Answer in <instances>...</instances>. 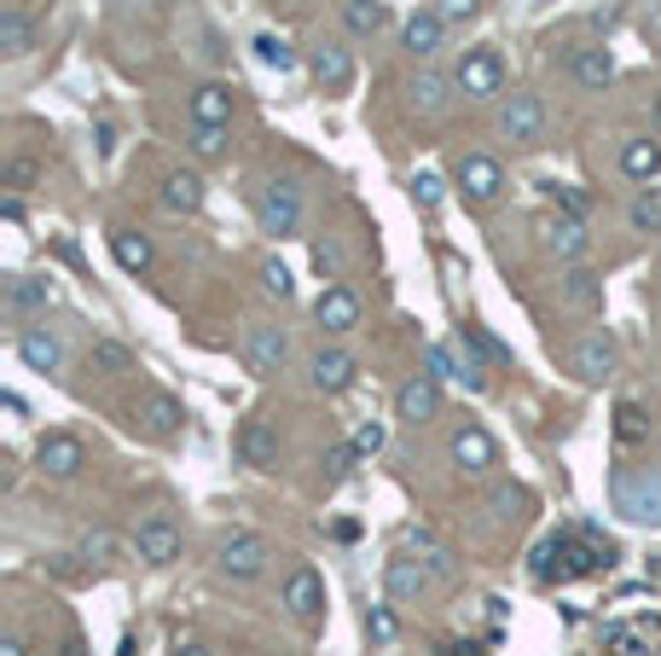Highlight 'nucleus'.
<instances>
[{
  "mask_svg": "<svg viewBox=\"0 0 661 656\" xmlns=\"http://www.w3.org/2000/svg\"><path fill=\"white\" fill-rule=\"evenodd\" d=\"M615 564V541H598L592 529L581 534H557L534 552V581H581L592 569H609Z\"/></svg>",
  "mask_w": 661,
  "mask_h": 656,
  "instance_id": "obj_1",
  "label": "nucleus"
},
{
  "mask_svg": "<svg viewBox=\"0 0 661 656\" xmlns=\"http://www.w3.org/2000/svg\"><path fill=\"white\" fill-rule=\"evenodd\" d=\"M615 512H626L633 523H661V465L615 470Z\"/></svg>",
  "mask_w": 661,
  "mask_h": 656,
  "instance_id": "obj_2",
  "label": "nucleus"
},
{
  "mask_svg": "<svg viewBox=\"0 0 661 656\" xmlns=\"http://www.w3.org/2000/svg\"><path fill=\"white\" fill-rule=\"evenodd\" d=\"M244 366L256 378H279L284 366H291V338H284L279 326H267V319H250L244 326Z\"/></svg>",
  "mask_w": 661,
  "mask_h": 656,
  "instance_id": "obj_3",
  "label": "nucleus"
},
{
  "mask_svg": "<svg viewBox=\"0 0 661 656\" xmlns=\"http://www.w3.org/2000/svg\"><path fill=\"white\" fill-rule=\"evenodd\" d=\"M256 222H262V232H274V239H296V232H302V192L291 187V180H274V187H262Z\"/></svg>",
  "mask_w": 661,
  "mask_h": 656,
  "instance_id": "obj_4",
  "label": "nucleus"
},
{
  "mask_svg": "<svg viewBox=\"0 0 661 656\" xmlns=\"http://www.w3.org/2000/svg\"><path fill=\"white\" fill-rule=\"evenodd\" d=\"M220 576H232V581H256L267 564H274V546L262 541V534H250V529H239V534H227L220 541Z\"/></svg>",
  "mask_w": 661,
  "mask_h": 656,
  "instance_id": "obj_5",
  "label": "nucleus"
},
{
  "mask_svg": "<svg viewBox=\"0 0 661 656\" xmlns=\"http://www.w3.org/2000/svg\"><path fill=\"white\" fill-rule=\"evenodd\" d=\"M459 93L465 99H499L505 93V59L494 47H470L459 59Z\"/></svg>",
  "mask_w": 661,
  "mask_h": 656,
  "instance_id": "obj_6",
  "label": "nucleus"
},
{
  "mask_svg": "<svg viewBox=\"0 0 661 656\" xmlns=\"http://www.w3.org/2000/svg\"><path fill=\"white\" fill-rule=\"evenodd\" d=\"M494 128L505 134V140H517V146H534L539 134H546V105H539V93H511L499 105Z\"/></svg>",
  "mask_w": 661,
  "mask_h": 656,
  "instance_id": "obj_7",
  "label": "nucleus"
},
{
  "mask_svg": "<svg viewBox=\"0 0 661 656\" xmlns=\"http://www.w3.org/2000/svg\"><path fill=\"white\" fill-rule=\"evenodd\" d=\"M81 465H88V447H81L71 430H53V436H41V442H36V470H41V477L71 482V477H81Z\"/></svg>",
  "mask_w": 661,
  "mask_h": 656,
  "instance_id": "obj_8",
  "label": "nucleus"
},
{
  "mask_svg": "<svg viewBox=\"0 0 661 656\" xmlns=\"http://www.w3.org/2000/svg\"><path fill=\"white\" fill-rule=\"evenodd\" d=\"M354 378H360V361H354L348 349H314L308 355V383L319 395H343Z\"/></svg>",
  "mask_w": 661,
  "mask_h": 656,
  "instance_id": "obj_9",
  "label": "nucleus"
},
{
  "mask_svg": "<svg viewBox=\"0 0 661 656\" xmlns=\"http://www.w3.org/2000/svg\"><path fill=\"white\" fill-rule=\"evenodd\" d=\"M447 453H453V465H459L465 477H487L494 459H499L494 436H487L482 425H459V430H453V442H447Z\"/></svg>",
  "mask_w": 661,
  "mask_h": 656,
  "instance_id": "obj_10",
  "label": "nucleus"
},
{
  "mask_svg": "<svg viewBox=\"0 0 661 656\" xmlns=\"http://www.w3.org/2000/svg\"><path fill=\"white\" fill-rule=\"evenodd\" d=\"M539 244L551 250L557 262H581L586 250H592V232H586V222L581 215H551V222H539Z\"/></svg>",
  "mask_w": 661,
  "mask_h": 656,
  "instance_id": "obj_11",
  "label": "nucleus"
},
{
  "mask_svg": "<svg viewBox=\"0 0 661 656\" xmlns=\"http://www.w3.org/2000/svg\"><path fill=\"white\" fill-rule=\"evenodd\" d=\"M435 413H441V378L418 373L395 390V418H406V425H430Z\"/></svg>",
  "mask_w": 661,
  "mask_h": 656,
  "instance_id": "obj_12",
  "label": "nucleus"
},
{
  "mask_svg": "<svg viewBox=\"0 0 661 656\" xmlns=\"http://www.w3.org/2000/svg\"><path fill=\"white\" fill-rule=\"evenodd\" d=\"M459 187L470 204H494V198L505 192V169L487 151H470V157H459Z\"/></svg>",
  "mask_w": 661,
  "mask_h": 656,
  "instance_id": "obj_13",
  "label": "nucleus"
},
{
  "mask_svg": "<svg viewBox=\"0 0 661 656\" xmlns=\"http://www.w3.org/2000/svg\"><path fill=\"white\" fill-rule=\"evenodd\" d=\"M314 319H319V331H331V338H343V331L360 326V297L348 291V285H326L314 302Z\"/></svg>",
  "mask_w": 661,
  "mask_h": 656,
  "instance_id": "obj_14",
  "label": "nucleus"
},
{
  "mask_svg": "<svg viewBox=\"0 0 661 656\" xmlns=\"http://www.w3.org/2000/svg\"><path fill=\"white\" fill-rule=\"evenodd\" d=\"M134 552H140L145 564H175L180 558V529H175V517H145L140 529H134Z\"/></svg>",
  "mask_w": 661,
  "mask_h": 656,
  "instance_id": "obj_15",
  "label": "nucleus"
},
{
  "mask_svg": "<svg viewBox=\"0 0 661 656\" xmlns=\"http://www.w3.org/2000/svg\"><path fill=\"white\" fill-rule=\"evenodd\" d=\"M557 302H563L569 314H598V302H603V279L592 274V267H563L557 274Z\"/></svg>",
  "mask_w": 661,
  "mask_h": 656,
  "instance_id": "obj_16",
  "label": "nucleus"
},
{
  "mask_svg": "<svg viewBox=\"0 0 661 656\" xmlns=\"http://www.w3.org/2000/svg\"><path fill=\"white\" fill-rule=\"evenodd\" d=\"M569 361H574V378L581 383H603L609 373H615V338H609V331H586Z\"/></svg>",
  "mask_w": 661,
  "mask_h": 656,
  "instance_id": "obj_17",
  "label": "nucleus"
},
{
  "mask_svg": "<svg viewBox=\"0 0 661 656\" xmlns=\"http://www.w3.org/2000/svg\"><path fill=\"white\" fill-rule=\"evenodd\" d=\"M430 581L435 576L423 569V558H406V552L383 564V586H389V598H395V604H418L423 593H430Z\"/></svg>",
  "mask_w": 661,
  "mask_h": 656,
  "instance_id": "obj_18",
  "label": "nucleus"
},
{
  "mask_svg": "<svg viewBox=\"0 0 661 656\" xmlns=\"http://www.w3.org/2000/svg\"><path fill=\"white\" fill-rule=\"evenodd\" d=\"M284 610H291L296 621H314L319 610H326V581H319L308 564L291 569V581H284Z\"/></svg>",
  "mask_w": 661,
  "mask_h": 656,
  "instance_id": "obj_19",
  "label": "nucleus"
},
{
  "mask_svg": "<svg viewBox=\"0 0 661 656\" xmlns=\"http://www.w3.org/2000/svg\"><path fill=\"white\" fill-rule=\"evenodd\" d=\"M453 88H459V76L418 71V76H412V111H418V116H447V111H453Z\"/></svg>",
  "mask_w": 661,
  "mask_h": 656,
  "instance_id": "obj_20",
  "label": "nucleus"
},
{
  "mask_svg": "<svg viewBox=\"0 0 661 656\" xmlns=\"http://www.w3.org/2000/svg\"><path fill=\"white\" fill-rule=\"evenodd\" d=\"M18 361L29 366V373H59V366H64V343L53 338V331H41V326H24L18 331Z\"/></svg>",
  "mask_w": 661,
  "mask_h": 656,
  "instance_id": "obj_21",
  "label": "nucleus"
},
{
  "mask_svg": "<svg viewBox=\"0 0 661 656\" xmlns=\"http://www.w3.org/2000/svg\"><path fill=\"white\" fill-rule=\"evenodd\" d=\"M239 459L244 465H256V470H274L279 465V436L267 418H244V430H239Z\"/></svg>",
  "mask_w": 661,
  "mask_h": 656,
  "instance_id": "obj_22",
  "label": "nucleus"
},
{
  "mask_svg": "<svg viewBox=\"0 0 661 656\" xmlns=\"http://www.w3.org/2000/svg\"><path fill=\"white\" fill-rule=\"evenodd\" d=\"M314 76H319V88H331V93L354 88V53L336 41H319L314 47Z\"/></svg>",
  "mask_w": 661,
  "mask_h": 656,
  "instance_id": "obj_23",
  "label": "nucleus"
},
{
  "mask_svg": "<svg viewBox=\"0 0 661 656\" xmlns=\"http://www.w3.org/2000/svg\"><path fill=\"white\" fill-rule=\"evenodd\" d=\"M441 36H447V18H441V12H412L406 29H401V41H406V53H412V59H435Z\"/></svg>",
  "mask_w": 661,
  "mask_h": 656,
  "instance_id": "obj_24",
  "label": "nucleus"
},
{
  "mask_svg": "<svg viewBox=\"0 0 661 656\" xmlns=\"http://www.w3.org/2000/svg\"><path fill=\"white\" fill-rule=\"evenodd\" d=\"M569 76L581 81V88H609V81H615V59H609V47H581V53L569 59Z\"/></svg>",
  "mask_w": 661,
  "mask_h": 656,
  "instance_id": "obj_25",
  "label": "nucleus"
},
{
  "mask_svg": "<svg viewBox=\"0 0 661 656\" xmlns=\"http://www.w3.org/2000/svg\"><path fill=\"white\" fill-rule=\"evenodd\" d=\"M192 123H215V128L232 123V88L227 81H203L192 93Z\"/></svg>",
  "mask_w": 661,
  "mask_h": 656,
  "instance_id": "obj_26",
  "label": "nucleus"
},
{
  "mask_svg": "<svg viewBox=\"0 0 661 656\" xmlns=\"http://www.w3.org/2000/svg\"><path fill=\"white\" fill-rule=\"evenodd\" d=\"M47 302H53V285L36 279V274H12L7 279V308L12 314H41Z\"/></svg>",
  "mask_w": 661,
  "mask_h": 656,
  "instance_id": "obj_27",
  "label": "nucleus"
},
{
  "mask_svg": "<svg viewBox=\"0 0 661 656\" xmlns=\"http://www.w3.org/2000/svg\"><path fill=\"white\" fill-rule=\"evenodd\" d=\"M163 210L168 215H198L203 210V180L186 175V169H175V175L163 180Z\"/></svg>",
  "mask_w": 661,
  "mask_h": 656,
  "instance_id": "obj_28",
  "label": "nucleus"
},
{
  "mask_svg": "<svg viewBox=\"0 0 661 656\" xmlns=\"http://www.w3.org/2000/svg\"><path fill=\"white\" fill-rule=\"evenodd\" d=\"M111 256L123 262L128 274H145L157 250H151V239H145V232H134V227H116V232H111Z\"/></svg>",
  "mask_w": 661,
  "mask_h": 656,
  "instance_id": "obj_29",
  "label": "nucleus"
},
{
  "mask_svg": "<svg viewBox=\"0 0 661 656\" xmlns=\"http://www.w3.org/2000/svg\"><path fill=\"white\" fill-rule=\"evenodd\" d=\"M343 24H348V36L371 41L389 24V7H383V0H343Z\"/></svg>",
  "mask_w": 661,
  "mask_h": 656,
  "instance_id": "obj_30",
  "label": "nucleus"
},
{
  "mask_svg": "<svg viewBox=\"0 0 661 656\" xmlns=\"http://www.w3.org/2000/svg\"><path fill=\"white\" fill-rule=\"evenodd\" d=\"M621 169L633 175V180L661 175V140H626L621 146Z\"/></svg>",
  "mask_w": 661,
  "mask_h": 656,
  "instance_id": "obj_31",
  "label": "nucleus"
},
{
  "mask_svg": "<svg viewBox=\"0 0 661 656\" xmlns=\"http://www.w3.org/2000/svg\"><path fill=\"white\" fill-rule=\"evenodd\" d=\"M626 227L633 232H661V187H638L626 204Z\"/></svg>",
  "mask_w": 661,
  "mask_h": 656,
  "instance_id": "obj_32",
  "label": "nucleus"
},
{
  "mask_svg": "<svg viewBox=\"0 0 661 656\" xmlns=\"http://www.w3.org/2000/svg\"><path fill=\"white\" fill-rule=\"evenodd\" d=\"M0 47H7L12 59H24L29 47H36V24H29L24 12H0Z\"/></svg>",
  "mask_w": 661,
  "mask_h": 656,
  "instance_id": "obj_33",
  "label": "nucleus"
},
{
  "mask_svg": "<svg viewBox=\"0 0 661 656\" xmlns=\"http://www.w3.org/2000/svg\"><path fill=\"white\" fill-rule=\"evenodd\" d=\"M250 47H256V59L267 64V71H296V47L291 41H284V36H274V29H262V36L256 41H250Z\"/></svg>",
  "mask_w": 661,
  "mask_h": 656,
  "instance_id": "obj_34",
  "label": "nucleus"
},
{
  "mask_svg": "<svg viewBox=\"0 0 661 656\" xmlns=\"http://www.w3.org/2000/svg\"><path fill=\"white\" fill-rule=\"evenodd\" d=\"M180 418H186V413H180L175 395H151V401H145V430H151V436H175Z\"/></svg>",
  "mask_w": 661,
  "mask_h": 656,
  "instance_id": "obj_35",
  "label": "nucleus"
},
{
  "mask_svg": "<svg viewBox=\"0 0 661 656\" xmlns=\"http://www.w3.org/2000/svg\"><path fill=\"white\" fill-rule=\"evenodd\" d=\"M412 546H418V558H423V569H430L435 581H447V576H453V552L441 546V541H435L430 529H418V534H412Z\"/></svg>",
  "mask_w": 661,
  "mask_h": 656,
  "instance_id": "obj_36",
  "label": "nucleus"
},
{
  "mask_svg": "<svg viewBox=\"0 0 661 656\" xmlns=\"http://www.w3.org/2000/svg\"><path fill=\"white\" fill-rule=\"evenodd\" d=\"M459 338H465L470 349H476V355H482L487 366H511V349H505V343L494 338V331H482V326H459Z\"/></svg>",
  "mask_w": 661,
  "mask_h": 656,
  "instance_id": "obj_37",
  "label": "nucleus"
},
{
  "mask_svg": "<svg viewBox=\"0 0 661 656\" xmlns=\"http://www.w3.org/2000/svg\"><path fill=\"white\" fill-rule=\"evenodd\" d=\"M615 436H621L626 447L644 442V436H650V413H644L638 401H621V407H615Z\"/></svg>",
  "mask_w": 661,
  "mask_h": 656,
  "instance_id": "obj_38",
  "label": "nucleus"
},
{
  "mask_svg": "<svg viewBox=\"0 0 661 656\" xmlns=\"http://www.w3.org/2000/svg\"><path fill=\"white\" fill-rule=\"evenodd\" d=\"M609 645H621V651H650V645H656V621H626V628H609Z\"/></svg>",
  "mask_w": 661,
  "mask_h": 656,
  "instance_id": "obj_39",
  "label": "nucleus"
},
{
  "mask_svg": "<svg viewBox=\"0 0 661 656\" xmlns=\"http://www.w3.org/2000/svg\"><path fill=\"white\" fill-rule=\"evenodd\" d=\"M116 552H123V541H116L111 529H88V534H81V558H88V564H111Z\"/></svg>",
  "mask_w": 661,
  "mask_h": 656,
  "instance_id": "obj_40",
  "label": "nucleus"
},
{
  "mask_svg": "<svg viewBox=\"0 0 661 656\" xmlns=\"http://www.w3.org/2000/svg\"><path fill=\"white\" fill-rule=\"evenodd\" d=\"M88 366H99V373H128L134 355H128L123 343H111V338H105V343H93V349H88Z\"/></svg>",
  "mask_w": 661,
  "mask_h": 656,
  "instance_id": "obj_41",
  "label": "nucleus"
},
{
  "mask_svg": "<svg viewBox=\"0 0 661 656\" xmlns=\"http://www.w3.org/2000/svg\"><path fill=\"white\" fill-rule=\"evenodd\" d=\"M262 291H267V297H279V302H284V297H291V291H296V279H291V267H284L279 256H267V262H262Z\"/></svg>",
  "mask_w": 661,
  "mask_h": 656,
  "instance_id": "obj_42",
  "label": "nucleus"
},
{
  "mask_svg": "<svg viewBox=\"0 0 661 656\" xmlns=\"http://www.w3.org/2000/svg\"><path fill=\"white\" fill-rule=\"evenodd\" d=\"M354 453H360V459H371V453H383V442H389V430L378 425V418H360V425H354Z\"/></svg>",
  "mask_w": 661,
  "mask_h": 656,
  "instance_id": "obj_43",
  "label": "nucleus"
},
{
  "mask_svg": "<svg viewBox=\"0 0 661 656\" xmlns=\"http://www.w3.org/2000/svg\"><path fill=\"white\" fill-rule=\"evenodd\" d=\"M314 267H319V274H326V279H343V267H348V250L336 244V239H319V244H314Z\"/></svg>",
  "mask_w": 661,
  "mask_h": 656,
  "instance_id": "obj_44",
  "label": "nucleus"
},
{
  "mask_svg": "<svg viewBox=\"0 0 661 656\" xmlns=\"http://www.w3.org/2000/svg\"><path fill=\"white\" fill-rule=\"evenodd\" d=\"M192 151H198L203 163L220 157V151H227V128H215V123H192Z\"/></svg>",
  "mask_w": 661,
  "mask_h": 656,
  "instance_id": "obj_45",
  "label": "nucleus"
},
{
  "mask_svg": "<svg viewBox=\"0 0 661 656\" xmlns=\"http://www.w3.org/2000/svg\"><path fill=\"white\" fill-rule=\"evenodd\" d=\"M412 198H418V210H441V198H447V180L423 169V175L412 180Z\"/></svg>",
  "mask_w": 661,
  "mask_h": 656,
  "instance_id": "obj_46",
  "label": "nucleus"
},
{
  "mask_svg": "<svg viewBox=\"0 0 661 656\" xmlns=\"http://www.w3.org/2000/svg\"><path fill=\"white\" fill-rule=\"evenodd\" d=\"M546 192H551V204L563 210V215H581V222H586V192H581V187H569V180H551Z\"/></svg>",
  "mask_w": 661,
  "mask_h": 656,
  "instance_id": "obj_47",
  "label": "nucleus"
},
{
  "mask_svg": "<svg viewBox=\"0 0 661 656\" xmlns=\"http://www.w3.org/2000/svg\"><path fill=\"white\" fill-rule=\"evenodd\" d=\"M36 180H41V163H36V157H12V163H7V187H12V192H29Z\"/></svg>",
  "mask_w": 661,
  "mask_h": 656,
  "instance_id": "obj_48",
  "label": "nucleus"
},
{
  "mask_svg": "<svg viewBox=\"0 0 661 656\" xmlns=\"http://www.w3.org/2000/svg\"><path fill=\"white\" fill-rule=\"evenodd\" d=\"M366 628H371V639H378V645H395V633H401V628H395V610H383V604L366 616Z\"/></svg>",
  "mask_w": 661,
  "mask_h": 656,
  "instance_id": "obj_49",
  "label": "nucleus"
},
{
  "mask_svg": "<svg viewBox=\"0 0 661 656\" xmlns=\"http://www.w3.org/2000/svg\"><path fill=\"white\" fill-rule=\"evenodd\" d=\"M354 459H360V453H354V442H336V447L326 453V477H331V482H336V477H348V465H354Z\"/></svg>",
  "mask_w": 661,
  "mask_h": 656,
  "instance_id": "obj_50",
  "label": "nucleus"
},
{
  "mask_svg": "<svg viewBox=\"0 0 661 656\" xmlns=\"http://www.w3.org/2000/svg\"><path fill=\"white\" fill-rule=\"evenodd\" d=\"M435 12L447 24H465V18H476V12H482V0H435Z\"/></svg>",
  "mask_w": 661,
  "mask_h": 656,
  "instance_id": "obj_51",
  "label": "nucleus"
},
{
  "mask_svg": "<svg viewBox=\"0 0 661 656\" xmlns=\"http://www.w3.org/2000/svg\"><path fill=\"white\" fill-rule=\"evenodd\" d=\"M517 506H522V488H494V512L499 517H517Z\"/></svg>",
  "mask_w": 661,
  "mask_h": 656,
  "instance_id": "obj_52",
  "label": "nucleus"
},
{
  "mask_svg": "<svg viewBox=\"0 0 661 656\" xmlns=\"http://www.w3.org/2000/svg\"><path fill=\"white\" fill-rule=\"evenodd\" d=\"M168 656H209V645H198V639H175V645H168Z\"/></svg>",
  "mask_w": 661,
  "mask_h": 656,
  "instance_id": "obj_53",
  "label": "nucleus"
},
{
  "mask_svg": "<svg viewBox=\"0 0 661 656\" xmlns=\"http://www.w3.org/2000/svg\"><path fill=\"white\" fill-rule=\"evenodd\" d=\"M0 215H7V222H12V227H18V222H24V204H18V192H12V198H7V204H0Z\"/></svg>",
  "mask_w": 661,
  "mask_h": 656,
  "instance_id": "obj_54",
  "label": "nucleus"
},
{
  "mask_svg": "<svg viewBox=\"0 0 661 656\" xmlns=\"http://www.w3.org/2000/svg\"><path fill=\"white\" fill-rule=\"evenodd\" d=\"M0 656H24V639H0Z\"/></svg>",
  "mask_w": 661,
  "mask_h": 656,
  "instance_id": "obj_55",
  "label": "nucleus"
},
{
  "mask_svg": "<svg viewBox=\"0 0 661 656\" xmlns=\"http://www.w3.org/2000/svg\"><path fill=\"white\" fill-rule=\"evenodd\" d=\"M650 581H661V552H650Z\"/></svg>",
  "mask_w": 661,
  "mask_h": 656,
  "instance_id": "obj_56",
  "label": "nucleus"
},
{
  "mask_svg": "<svg viewBox=\"0 0 661 656\" xmlns=\"http://www.w3.org/2000/svg\"><path fill=\"white\" fill-rule=\"evenodd\" d=\"M656 128H661V99H656Z\"/></svg>",
  "mask_w": 661,
  "mask_h": 656,
  "instance_id": "obj_57",
  "label": "nucleus"
},
{
  "mask_svg": "<svg viewBox=\"0 0 661 656\" xmlns=\"http://www.w3.org/2000/svg\"><path fill=\"white\" fill-rule=\"evenodd\" d=\"M284 7H296V0H284Z\"/></svg>",
  "mask_w": 661,
  "mask_h": 656,
  "instance_id": "obj_58",
  "label": "nucleus"
}]
</instances>
